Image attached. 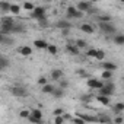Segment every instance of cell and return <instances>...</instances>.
Masks as SVG:
<instances>
[{
    "label": "cell",
    "mask_w": 124,
    "mask_h": 124,
    "mask_svg": "<svg viewBox=\"0 0 124 124\" xmlns=\"http://www.w3.org/2000/svg\"><path fill=\"white\" fill-rule=\"evenodd\" d=\"M83 13L85 12H82V10H79L76 6H70V8H67V18H70V19H73V18H82L83 16Z\"/></svg>",
    "instance_id": "cell-1"
},
{
    "label": "cell",
    "mask_w": 124,
    "mask_h": 124,
    "mask_svg": "<svg viewBox=\"0 0 124 124\" xmlns=\"http://www.w3.org/2000/svg\"><path fill=\"white\" fill-rule=\"evenodd\" d=\"M99 29H101L104 34H107V35L115 32V26H114L112 23H109V22H99Z\"/></svg>",
    "instance_id": "cell-2"
},
{
    "label": "cell",
    "mask_w": 124,
    "mask_h": 124,
    "mask_svg": "<svg viewBox=\"0 0 124 124\" xmlns=\"http://www.w3.org/2000/svg\"><path fill=\"white\" fill-rule=\"evenodd\" d=\"M10 93H12L13 96H16V98H23V96L28 95L26 89H25V88H21V86H13V88H10Z\"/></svg>",
    "instance_id": "cell-3"
},
{
    "label": "cell",
    "mask_w": 124,
    "mask_h": 124,
    "mask_svg": "<svg viewBox=\"0 0 124 124\" xmlns=\"http://www.w3.org/2000/svg\"><path fill=\"white\" fill-rule=\"evenodd\" d=\"M32 18L37 19V21L45 18V8H42V6H37V8L32 10Z\"/></svg>",
    "instance_id": "cell-4"
},
{
    "label": "cell",
    "mask_w": 124,
    "mask_h": 124,
    "mask_svg": "<svg viewBox=\"0 0 124 124\" xmlns=\"http://www.w3.org/2000/svg\"><path fill=\"white\" fill-rule=\"evenodd\" d=\"M86 85L91 88V89H101L104 85H105V82H102V80H98V79H88V82H86Z\"/></svg>",
    "instance_id": "cell-5"
},
{
    "label": "cell",
    "mask_w": 124,
    "mask_h": 124,
    "mask_svg": "<svg viewBox=\"0 0 124 124\" xmlns=\"http://www.w3.org/2000/svg\"><path fill=\"white\" fill-rule=\"evenodd\" d=\"M92 2H91V0H89V2H86V0H80V2L78 3V9L79 10H82V12H89V9L92 8V5H91Z\"/></svg>",
    "instance_id": "cell-6"
},
{
    "label": "cell",
    "mask_w": 124,
    "mask_h": 124,
    "mask_svg": "<svg viewBox=\"0 0 124 124\" xmlns=\"http://www.w3.org/2000/svg\"><path fill=\"white\" fill-rule=\"evenodd\" d=\"M55 26H57L58 29L63 31V29H70V28H72V23H70L67 19H61V21H58V22L55 23Z\"/></svg>",
    "instance_id": "cell-7"
},
{
    "label": "cell",
    "mask_w": 124,
    "mask_h": 124,
    "mask_svg": "<svg viewBox=\"0 0 124 124\" xmlns=\"http://www.w3.org/2000/svg\"><path fill=\"white\" fill-rule=\"evenodd\" d=\"M66 50H67V53H70L72 55H79V51H80V48H79L76 44H67V45H66Z\"/></svg>",
    "instance_id": "cell-8"
},
{
    "label": "cell",
    "mask_w": 124,
    "mask_h": 124,
    "mask_svg": "<svg viewBox=\"0 0 124 124\" xmlns=\"http://www.w3.org/2000/svg\"><path fill=\"white\" fill-rule=\"evenodd\" d=\"M101 105H105V107H108L109 105V96H107V95H102V93H99L96 98H95Z\"/></svg>",
    "instance_id": "cell-9"
},
{
    "label": "cell",
    "mask_w": 124,
    "mask_h": 124,
    "mask_svg": "<svg viewBox=\"0 0 124 124\" xmlns=\"http://www.w3.org/2000/svg\"><path fill=\"white\" fill-rule=\"evenodd\" d=\"M80 31L85 32V34H93L95 28H93L91 23H82V25H80Z\"/></svg>",
    "instance_id": "cell-10"
},
{
    "label": "cell",
    "mask_w": 124,
    "mask_h": 124,
    "mask_svg": "<svg viewBox=\"0 0 124 124\" xmlns=\"http://www.w3.org/2000/svg\"><path fill=\"white\" fill-rule=\"evenodd\" d=\"M34 45H35L37 48H39V50H47L48 42H47L45 39H35V41H34Z\"/></svg>",
    "instance_id": "cell-11"
},
{
    "label": "cell",
    "mask_w": 124,
    "mask_h": 124,
    "mask_svg": "<svg viewBox=\"0 0 124 124\" xmlns=\"http://www.w3.org/2000/svg\"><path fill=\"white\" fill-rule=\"evenodd\" d=\"M61 78H63V72H61L60 69H54L51 72V79L53 80H60Z\"/></svg>",
    "instance_id": "cell-12"
},
{
    "label": "cell",
    "mask_w": 124,
    "mask_h": 124,
    "mask_svg": "<svg viewBox=\"0 0 124 124\" xmlns=\"http://www.w3.org/2000/svg\"><path fill=\"white\" fill-rule=\"evenodd\" d=\"M102 67H104V70H111V72L117 70V66L112 63V61H104V63H102Z\"/></svg>",
    "instance_id": "cell-13"
},
{
    "label": "cell",
    "mask_w": 124,
    "mask_h": 124,
    "mask_svg": "<svg viewBox=\"0 0 124 124\" xmlns=\"http://www.w3.org/2000/svg\"><path fill=\"white\" fill-rule=\"evenodd\" d=\"M99 93H102V95H107V96H111V95L114 93V91H112L111 88H108L107 85H104V86L99 89Z\"/></svg>",
    "instance_id": "cell-14"
},
{
    "label": "cell",
    "mask_w": 124,
    "mask_h": 124,
    "mask_svg": "<svg viewBox=\"0 0 124 124\" xmlns=\"http://www.w3.org/2000/svg\"><path fill=\"white\" fill-rule=\"evenodd\" d=\"M19 53H21L22 55H31V54H32V48L28 47V45H23V47L19 48Z\"/></svg>",
    "instance_id": "cell-15"
},
{
    "label": "cell",
    "mask_w": 124,
    "mask_h": 124,
    "mask_svg": "<svg viewBox=\"0 0 124 124\" xmlns=\"http://www.w3.org/2000/svg\"><path fill=\"white\" fill-rule=\"evenodd\" d=\"M54 89H55V88H54L53 85L47 83V85H44V86H42V89H41V91H42V93H53V92H54Z\"/></svg>",
    "instance_id": "cell-16"
},
{
    "label": "cell",
    "mask_w": 124,
    "mask_h": 124,
    "mask_svg": "<svg viewBox=\"0 0 124 124\" xmlns=\"http://www.w3.org/2000/svg\"><path fill=\"white\" fill-rule=\"evenodd\" d=\"M51 95H54L55 98H61V96L64 95V91H63V88H60V86H58V88L54 89V92H53Z\"/></svg>",
    "instance_id": "cell-17"
},
{
    "label": "cell",
    "mask_w": 124,
    "mask_h": 124,
    "mask_svg": "<svg viewBox=\"0 0 124 124\" xmlns=\"http://www.w3.org/2000/svg\"><path fill=\"white\" fill-rule=\"evenodd\" d=\"M10 13H13V15H19V12H21V6L19 5H15V3H12L10 5V10H9Z\"/></svg>",
    "instance_id": "cell-18"
},
{
    "label": "cell",
    "mask_w": 124,
    "mask_h": 124,
    "mask_svg": "<svg viewBox=\"0 0 124 124\" xmlns=\"http://www.w3.org/2000/svg\"><path fill=\"white\" fill-rule=\"evenodd\" d=\"M0 41H2V42H3L5 45H10V44L13 42V41H12L10 38H8V37H6L5 34H0Z\"/></svg>",
    "instance_id": "cell-19"
},
{
    "label": "cell",
    "mask_w": 124,
    "mask_h": 124,
    "mask_svg": "<svg viewBox=\"0 0 124 124\" xmlns=\"http://www.w3.org/2000/svg\"><path fill=\"white\" fill-rule=\"evenodd\" d=\"M8 66H9V60L6 57H2V58H0V67H2V70L8 69Z\"/></svg>",
    "instance_id": "cell-20"
},
{
    "label": "cell",
    "mask_w": 124,
    "mask_h": 124,
    "mask_svg": "<svg viewBox=\"0 0 124 124\" xmlns=\"http://www.w3.org/2000/svg\"><path fill=\"white\" fill-rule=\"evenodd\" d=\"M47 51L51 54V55H55L57 53H58V50H57V47L55 45H53V44H48V47H47Z\"/></svg>",
    "instance_id": "cell-21"
},
{
    "label": "cell",
    "mask_w": 124,
    "mask_h": 124,
    "mask_svg": "<svg viewBox=\"0 0 124 124\" xmlns=\"http://www.w3.org/2000/svg\"><path fill=\"white\" fill-rule=\"evenodd\" d=\"M96 53H98L96 48H89V50L86 51V57H89V58H95V57H96Z\"/></svg>",
    "instance_id": "cell-22"
},
{
    "label": "cell",
    "mask_w": 124,
    "mask_h": 124,
    "mask_svg": "<svg viewBox=\"0 0 124 124\" xmlns=\"http://www.w3.org/2000/svg\"><path fill=\"white\" fill-rule=\"evenodd\" d=\"M114 111H115L117 114L123 112V111H124V104H123V102H117V104L114 105Z\"/></svg>",
    "instance_id": "cell-23"
},
{
    "label": "cell",
    "mask_w": 124,
    "mask_h": 124,
    "mask_svg": "<svg viewBox=\"0 0 124 124\" xmlns=\"http://www.w3.org/2000/svg\"><path fill=\"white\" fill-rule=\"evenodd\" d=\"M114 42L117 45H124V35H115L114 37Z\"/></svg>",
    "instance_id": "cell-24"
},
{
    "label": "cell",
    "mask_w": 124,
    "mask_h": 124,
    "mask_svg": "<svg viewBox=\"0 0 124 124\" xmlns=\"http://www.w3.org/2000/svg\"><path fill=\"white\" fill-rule=\"evenodd\" d=\"M2 23H5V25H15V21H13L12 18L3 16V18H2Z\"/></svg>",
    "instance_id": "cell-25"
},
{
    "label": "cell",
    "mask_w": 124,
    "mask_h": 124,
    "mask_svg": "<svg viewBox=\"0 0 124 124\" xmlns=\"http://www.w3.org/2000/svg\"><path fill=\"white\" fill-rule=\"evenodd\" d=\"M96 60H99V61H104L105 60V51L104 50H98V53H96V57H95Z\"/></svg>",
    "instance_id": "cell-26"
},
{
    "label": "cell",
    "mask_w": 124,
    "mask_h": 124,
    "mask_svg": "<svg viewBox=\"0 0 124 124\" xmlns=\"http://www.w3.org/2000/svg\"><path fill=\"white\" fill-rule=\"evenodd\" d=\"M28 120H29L31 123H35V124H41V123H42V118H38V117H35V115H32V114L28 117Z\"/></svg>",
    "instance_id": "cell-27"
},
{
    "label": "cell",
    "mask_w": 124,
    "mask_h": 124,
    "mask_svg": "<svg viewBox=\"0 0 124 124\" xmlns=\"http://www.w3.org/2000/svg\"><path fill=\"white\" fill-rule=\"evenodd\" d=\"M98 121H101V123H111L112 120H111L108 115H104V114H101V115L98 117Z\"/></svg>",
    "instance_id": "cell-28"
},
{
    "label": "cell",
    "mask_w": 124,
    "mask_h": 124,
    "mask_svg": "<svg viewBox=\"0 0 124 124\" xmlns=\"http://www.w3.org/2000/svg\"><path fill=\"white\" fill-rule=\"evenodd\" d=\"M10 5H12V3L2 2V3H0V8H2V10H3V12H8V10H10Z\"/></svg>",
    "instance_id": "cell-29"
},
{
    "label": "cell",
    "mask_w": 124,
    "mask_h": 124,
    "mask_svg": "<svg viewBox=\"0 0 124 124\" xmlns=\"http://www.w3.org/2000/svg\"><path fill=\"white\" fill-rule=\"evenodd\" d=\"M35 8H37V6H34V5H32V3H29V2H25V3H23V9H25V10H29V12H32Z\"/></svg>",
    "instance_id": "cell-30"
},
{
    "label": "cell",
    "mask_w": 124,
    "mask_h": 124,
    "mask_svg": "<svg viewBox=\"0 0 124 124\" xmlns=\"http://www.w3.org/2000/svg\"><path fill=\"white\" fill-rule=\"evenodd\" d=\"M75 44H76V45H78V47H79L80 50H83V48H86V45H88L85 39H78V41H76Z\"/></svg>",
    "instance_id": "cell-31"
},
{
    "label": "cell",
    "mask_w": 124,
    "mask_h": 124,
    "mask_svg": "<svg viewBox=\"0 0 124 124\" xmlns=\"http://www.w3.org/2000/svg\"><path fill=\"white\" fill-rule=\"evenodd\" d=\"M111 76H112V72H111V70H104L101 78H104L105 80H109V79H111Z\"/></svg>",
    "instance_id": "cell-32"
},
{
    "label": "cell",
    "mask_w": 124,
    "mask_h": 124,
    "mask_svg": "<svg viewBox=\"0 0 124 124\" xmlns=\"http://www.w3.org/2000/svg\"><path fill=\"white\" fill-rule=\"evenodd\" d=\"M31 114H32V115H35V117H38V118H42V111H41V109H38V108L32 109V111H31Z\"/></svg>",
    "instance_id": "cell-33"
},
{
    "label": "cell",
    "mask_w": 124,
    "mask_h": 124,
    "mask_svg": "<svg viewBox=\"0 0 124 124\" xmlns=\"http://www.w3.org/2000/svg\"><path fill=\"white\" fill-rule=\"evenodd\" d=\"M31 115V111H28V109H22L21 112H19V117L21 118H28Z\"/></svg>",
    "instance_id": "cell-34"
},
{
    "label": "cell",
    "mask_w": 124,
    "mask_h": 124,
    "mask_svg": "<svg viewBox=\"0 0 124 124\" xmlns=\"http://www.w3.org/2000/svg\"><path fill=\"white\" fill-rule=\"evenodd\" d=\"M58 86L63 88V89H66V88L69 86V82H67V80H63V78H61V79L58 80Z\"/></svg>",
    "instance_id": "cell-35"
},
{
    "label": "cell",
    "mask_w": 124,
    "mask_h": 124,
    "mask_svg": "<svg viewBox=\"0 0 124 124\" xmlns=\"http://www.w3.org/2000/svg\"><path fill=\"white\" fill-rule=\"evenodd\" d=\"M23 31H25V28L22 25H16V23L13 25V32H18L19 34V32H23Z\"/></svg>",
    "instance_id": "cell-36"
},
{
    "label": "cell",
    "mask_w": 124,
    "mask_h": 124,
    "mask_svg": "<svg viewBox=\"0 0 124 124\" xmlns=\"http://www.w3.org/2000/svg\"><path fill=\"white\" fill-rule=\"evenodd\" d=\"M80 99H82V101H83L85 104H88V102H91V101L93 99V96H92V95H83V96H82Z\"/></svg>",
    "instance_id": "cell-37"
},
{
    "label": "cell",
    "mask_w": 124,
    "mask_h": 124,
    "mask_svg": "<svg viewBox=\"0 0 124 124\" xmlns=\"http://www.w3.org/2000/svg\"><path fill=\"white\" fill-rule=\"evenodd\" d=\"M38 23H39V26H42V28L48 26V21H47V18H42V19H39V21H38Z\"/></svg>",
    "instance_id": "cell-38"
},
{
    "label": "cell",
    "mask_w": 124,
    "mask_h": 124,
    "mask_svg": "<svg viewBox=\"0 0 124 124\" xmlns=\"http://www.w3.org/2000/svg\"><path fill=\"white\" fill-rule=\"evenodd\" d=\"M98 19H99V22H111V16H108V15H105V16H99Z\"/></svg>",
    "instance_id": "cell-39"
},
{
    "label": "cell",
    "mask_w": 124,
    "mask_h": 124,
    "mask_svg": "<svg viewBox=\"0 0 124 124\" xmlns=\"http://www.w3.org/2000/svg\"><path fill=\"white\" fill-rule=\"evenodd\" d=\"M38 83H39L41 86H44V85H47V83H48V80H47V78H45V76H41V78L38 79Z\"/></svg>",
    "instance_id": "cell-40"
},
{
    "label": "cell",
    "mask_w": 124,
    "mask_h": 124,
    "mask_svg": "<svg viewBox=\"0 0 124 124\" xmlns=\"http://www.w3.org/2000/svg\"><path fill=\"white\" fill-rule=\"evenodd\" d=\"M54 123H55V124H61V123H64V118L61 117V115H55V118H54Z\"/></svg>",
    "instance_id": "cell-41"
},
{
    "label": "cell",
    "mask_w": 124,
    "mask_h": 124,
    "mask_svg": "<svg viewBox=\"0 0 124 124\" xmlns=\"http://www.w3.org/2000/svg\"><path fill=\"white\" fill-rule=\"evenodd\" d=\"M72 121H73V123H76V124H83V123H85V120H83L80 115H79L78 118H72Z\"/></svg>",
    "instance_id": "cell-42"
},
{
    "label": "cell",
    "mask_w": 124,
    "mask_h": 124,
    "mask_svg": "<svg viewBox=\"0 0 124 124\" xmlns=\"http://www.w3.org/2000/svg\"><path fill=\"white\" fill-rule=\"evenodd\" d=\"M63 112H64V111H63V108H55L53 114H54V115H61Z\"/></svg>",
    "instance_id": "cell-43"
},
{
    "label": "cell",
    "mask_w": 124,
    "mask_h": 124,
    "mask_svg": "<svg viewBox=\"0 0 124 124\" xmlns=\"http://www.w3.org/2000/svg\"><path fill=\"white\" fill-rule=\"evenodd\" d=\"M78 75H80V76H86V72H85V70H78Z\"/></svg>",
    "instance_id": "cell-44"
},
{
    "label": "cell",
    "mask_w": 124,
    "mask_h": 124,
    "mask_svg": "<svg viewBox=\"0 0 124 124\" xmlns=\"http://www.w3.org/2000/svg\"><path fill=\"white\" fill-rule=\"evenodd\" d=\"M114 121H115V123H123V118H121V117H117Z\"/></svg>",
    "instance_id": "cell-45"
},
{
    "label": "cell",
    "mask_w": 124,
    "mask_h": 124,
    "mask_svg": "<svg viewBox=\"0 0 124 124\" xmlns=\"http://www.w3.org/2000/svg\"><path fill=\"white\" fill-rule=\"evenodd\" d=\"M91 2H93V3H95V2H102V0H91Z\"/></svg>",
    "instance_id": "cell-46"
},
{
    "label": "cell",
    "mask_w": 124,
    "mask_h": 124,
    "mask_svg": "<svg viewBox=\"0 0 124 124\" xmlns=\"http://www.w3.org/2000/svg\"><path fill=\"white\" fill-rule=\"evenodd\" d=\"M120 2H121V3H124V0H120Z\"/></svg>",
    "instance_id": "cell-47"
}]
</instances>
